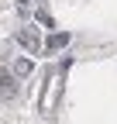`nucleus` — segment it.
Here are the masks:
<instances>
[{
  "label": "nucleus",
  "instance_id": "3",
  "mask_svg": "<svg viewBox=\"0 0 117 124\" xmlns=\"http://www.w3.org/2000/svg\"><path fill=\"white\" fill-rule=\"evenodd\" d=\"M31 72V59H17L14 62V76H28Z\"/></svg>",
  "mask_w": 117,
  "mask_h": 124
},
{
  "label": "nucleus",
  "instance_id": "6",
  "mask_svg": "<svg viewBox=\"0 0 117 124\" xmlns=\"http://www.w3.org/2000/svg\"><path fill=\"white\" fill-rule=\"evenodd\" d=\"M17 10H21V14H28V0H17Z\"/></svg>",
  "mask_w": 117,
  "mask_h": 124
},
{
  "label": "nucleus",
  "instance_id": "2",
  "mask_svg": "<svg viewBox=\"0 0 117 124\" xmlns=\"http://www.w3.org/2000/svg\"><path fill=\"white\" fill-rule=\"evenodd\" d=\"M0 97H4V100H10V97H14V76H10V72L0 76Z\"/></svg>",
  "mask_w": 117,
  "mask_h": 124
},
{
  "label": "nucleus",
  "instance_id": "5",
  "mask_svg": "<svg viewBox=\"0 0 117 124\" xmlns=\"http://www.w3.org/2000/svg\"><path fill=\"white\" fill-rule=\"evenodd\" d=\"M35 17H38L41 24H45V28H52V17H48V14H45V10H38V14H35Z\"/></svg>",
  "mask_w": 117,
  "mask_h": 124
},
{
  "label": "nucleus",
  "instance_id": "4",
  "mask_svg": "<svg viewBox=\"0 0 117 124\" xmlns=\"http://www.w3.org/2000/svg\"><path fill=\"white\" fill-rule=\"evenodd\" d=\"M66 41H69V35H52V38H48L45 45H48V48L55 52V48H62V45H66Z\"/></svg>",
  "mask_w": 117,
  "mask_h": 124
},
{
  "label": "nucleus",
  "instance_id": "1",
  "mask_svg": "<svg viewBox=\"0 0 117 124\" xmlns=\"http://www.w3.org/2000/svg\"><path fill=\"white\" fill-rule=\"evenodd\" d=\"M17 41L24 45V48H31V52L41 48V38H38V31H35V28H21V31H17Z\"/></svg>",
  "mask_w": 117,
  "mask_h": 124
}]
</instances>
